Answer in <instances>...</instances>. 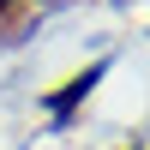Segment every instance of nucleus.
Segmentation results:
<instances>
[{
	"label": "nucleus",
	"mask_w": 150,
	"mask_h": 150,
	"mask_svg": "<svg viewBox=\"0 0 150 150\" xmlns=\"http://www.w3.org/2000/svg\"><path fill=\"white\" fill-rule=\"evenodd\" d=\"M30 6H36V0H30Z\"/></svg>",
	"instance_id": "obj_2"
},
{
	"label": "nucleus",
	"mask_w": 150,
	"mask_h": 150,
	"mask_svg": "<svg viewBox=\"0 0 150 150\" xmlns=\"http://www.w3.org/2000/svg\"><path fill=\"white\" fill-rule=\"evenodd\" d=\"M30 30V0H0V48Z\"/></svg>",
	"instance_id": "obj_1"
}]
</instances>
